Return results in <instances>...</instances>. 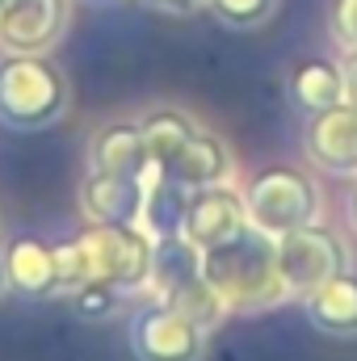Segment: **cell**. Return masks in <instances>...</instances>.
Returning <instances> with one entry per match:
<instances>
[{
	"mask_svg": "<svg viewBox=\"0 0 357 361\" xmlns=\"http://www.w3.org/2000/svg\"><path fill=\"white\" fill-rule=\"evenodd\" d=\"M152 277V235L139 223H89L76 240L55 244V286L139 290Z\"/></svg>",
	"mask_w": 357,
	"mask_h": 361,
	"instance_id": "6da1fadb",
	"label": "cell"
},
{
	"mask_svg": "<svg viewBox=\"0 0 357 361\" xmlns=\"http://www.w3.org/2000/svg\"><path fill=\"white\" fill-rule=\"evenodd\" d=\"M202 277L223 294V302L231 311H257L286 294L282 273H277L273 235H265L253 223L240 235H231L214 248H202Z\"/></svg>",
	"mask_w": 357,
	"mask_h": 361,
	"instance_id": "7a4b0ae2",
	"label": "cell"
},
{
	"mask_svg": "<svg viewBox=\"0 0 357 361\" xmlns=\"http://www.w3.org/2000/svg\"><path fill=\"white\" fill-rule=\"evenodd\" d=\"M68 105V80L42 55H8L0 59V122L34 130L59 118Z\"/></svg>",
	"mask_w": 357,
	"mask_h": 361,
	"instance_id": "3957f363",
	"label": "cell"
},
{
	"mask_svg": "<svg viewBox=\"0 0 357 361\" xmlns=\"http://www.w3.org/2000/svg\"><path fill=\"white\" fill-rule=\"evenodd\" d=\"M273 252H277V273H282L286 294H311L328 277L349 269V252L341 235L320 223H303V227L273 235Z\"/></svg>",
	"mask_w": 357,
	"mask_h": 361,
	"instance_id": "277c9868",
	"label": "cell"
},
{
	"mask_svg": "<svg viewBox=\"0 0 357 361\" xmlns=\"http://www.w3.org/2000/svg\"><path fill=\"white\" fill-rule=\"evenodd\" d=\"M244 206H248V223L253 227H261L265 235H282L290 227L315 223L320 193L298 169L273 164V169L253 177L248 193H244Z\"/></svg>",
	"mask_w": 357,
	"mask_h": 361,
	"instance_id": "5b68a950",
	"label": "cell"
},
{
	"mask_svg": "<svg viewBox=\"0 0 357 361\" xmlns=\"http://www.w3.org/2000/svg\"><path fill=\"white\" fill-rule=\"evenodd\" d=\"M131 341H135V353L143 361H198L202 345H206V332L193 319H185L181 311H173L164 298H156L152 307H143L135 315Z\"/></svg>",
	"mask_w": 357,
	"mask_h": 361,
	"instance_id": "8992f818",
	"label": "cell"
},
{
	"mask_svg": "<svg viewBox=\"0 0 357 361\" xmlns=\"http://www.w3.org/2000/svg\"><path fill=\"white\" fill-rule=\"evenodd\" d=\"M248 227V206L236 189L227 185H206V189H193L189 193V206H185V223H181V235L193 240L198 248H214L231 235H240Z\"/></svg>",
	"mask_w": 357,
	"mask_h": 361,
	"instance_id": "52a82bcc",
	"label": "cell"
},
{
	"mask_svg": "<svg viewBox=\"0 0 357 361\" xmlns=\"http://www.w3.org/2000/svg\"><path fill=\"white\" fill-rule=\"evenodd\" d=\"M307 156L337 177H357V105L337 101L320 114H311L307 126Z\"/></svg>",
	"mask_w": 357,
	"mask_h": 361,
	"instance_id": "ba28073f",
	"label": "cell"
},
{
	"mask_svg": "<svg viewBox=\"0 0 357 361\" xmlns=\"http://www.w3.org/2000/svg\"><path fill=\"white\" fill-rule=\"evenodd\" d=\"M68 25V0H8L0 13V42L17 55L47 51Z\"/></svg>",
	"mask_w": 357,
	"mask_h": 361,
	"instance_id": "9c48e42d",
	"label": "cell"
},
{
	"mask_svg": "<svg viewBox=\"0 0 357 361\" xmlns=\"http://www.w3.org/2000/svg\"><path fill=\"white\" fill-rule=\"evenodd\" d=\"M143 177H118V173H92L80 185V206L89 223H139L143 210Z\"/></svg>",
	"mask_w": 357,
	"mask_h": 361,
	"instance_id": "30bf717a",
	"label": "cell"
},
{
	"mask_svg": "<svg viewBox=\"0 0 357 361\" xmlns=\"http://www.w3.org/2000/svg\"><path fill=\"white\" fill-rule=\"evenodd\" d=\"M89 169L92 173H118V177H147L152 160H147L139 122H114V126H105L89 147Z\"/></svg>",
	"mask_w": 357,
	"mask_h": 361,
	"instance_id": "8fae6325",
	"label": "cell"
},
{
	"mask_svg": "<svg viewBox=\"0 0 357 361\" xmlns=\"http://www.w3.org/2000/svg\"><path fill=\"white\" fill-rule=\"evenodd\" d=\"M227 169H231V160H227V147L219 143V139H210V135H193L185 147H181L177 156L156 173V177H169L185 185L189 193L193 189H206V185H219V180L227 177Z\"/></svg>",
	"mask_w": 357,
	"mask_h": 361,
	"instance_id": "7c38bea8",
	"label": "cell"
},
{
	"mask_svg": "<svg viewBox=\"0 0 357 361\" xmlns=\"http://www.w3.org/2000/svg\"><path fill=\"white\" fill-rule=\"evenodd\" d=\"M4 273H8V286L38 298V294H51L59 290L55 286V244L47 240H34V235H21L4 248Z\"/></svg>",
	"mask_w": 357,
	"mask_h": 361,
	"instance_id": "4fadbf2b",
	"label": "cell"
},
{
	"mask_svg": "<svg viewBox=\"0 0 357 361\" xmlns=\"http://www.w3.org/2000/svg\"><path fill=\"white\" fill-rule=\"evenodd\" d=\"M303 302H307V315H311L315 328L337 332V336L357 332V273L345 269L337 277H328L324 286L303 294Z\"/></svg>",
	"mask_w": 357,
	"mask_h": 361,
	"instance_id": "5bb4252c",
	"label": "cell"
},
{
	"mask_svg": "<svg viewBox=\"0 0 357 361\" xmlns=\"http://www.w3.org/2000/svg\"><path fill=\"white\" fill-rule=\"evenodd\" d=\"M202 273V248L185 235H156L152 240V286H156V298L173 294L177 286H185L189 277Z\"/></svg>",
	"mask_w": 357,
	"mask_h": 361,
	"instance_id": "9a60e30c",
	"label": "cell"
},
{
	"mask_svg": "<svg viewBox=\"0 0 357 361\" xmlns=\"http://www.w3.org/2000/svg\"><path fill=\"white\" fill-rule=\"evenodd\" d=\"M290 92L307 114H320V109L345 101V72L332 59H303L290 76Z\"/></svg>",
	"mask_w": 357,
	"mask_h": 361,
	"instance_id": "2e32d148",
	"label": "cell"
},
{
	"mask_svg": "<svg viewBox=\"0 0 357 361\" xmlns=\"http://www.w3.org/2000/svg\"><path fill=\"white\" fill-rule=\"evenodd\" d=\"M185 206H189V189L177 185L169 177H156L143 193V210H139V223L143 231L156 240V235H181V223H185Z\"/></svg>",
	"mask_w": 357,
	"mask_h": 361,
	"instance_id": "e0dca14e",
	"label": "cell"
},
{
	"mask_svg": "<svg viewBox=\"0 0 357 361\" xmlns=\"http://www.w3.org/2000/svg\"><path fill=\"white\" fill-rule=\"evenodd\" d=\"M139 135H143V147H147V160H152V173H160L181 147L198 135L193 122L177 114V109H152L143 122H139Z\"/></svg>",
	"mask_w": 357,
	"mask_h": 361,
	"instance_id": "ac0fdd59",
	"label": "cell"
},
{
	"mask_svg": "<svg viewBox=\"0 0 357 361\" xmlns=\"http://www.w3.org/2000/svg\"><path fill=\"white\" fill-rule=\"evenodd\" d=\"M164 302H169L173 311H181L185 319H193L202 332H210L223 315H231V307L223 302V294H219L202 273H198V277H189L185 286H177L173 294H164Z\"/></svg>",
	"mask_w": 357,
	"mask_h": 361,
	"instance_id": "d6986e66",
	"label": "cell"
},
{
	"mask_svg": "<svg viewBox=\"0 0 357 361\" xmlns=\"http://www.w3.org/2000/svg\"><path fill=\"white\" fill-rule=\"evenodd\" d=\"M210 4V13L219 17V21H227V25H240V30H248V25H261L269 13L277 8V0H206Z\"/></svg>",
	"mask_w": 357,
	"mask_h": 361,
	"instance_id": "ffe728a7",
	"label": "cell"
},
{
	"mask_svg": "<svg viewBox=\"0 0 357 361\" xmlns=\"http://www.w3.org/2000/svg\"><path fill=\"white\" fill-rule=\"evenodd\" d=\"M76 294V307L89 315V319H105L109 311H114V302H118V290H109V286H80V290H72Z\"/></svg>",
	"mask_w": 357,
	"mask_h": 361,
	"instance_id": "44dd1931",
	"label": "cell"
},
{
	"mask_svg": "<svg viewBox=\"0 0 357 361\" xmlns=\"http://www.w3.org/2000/svg\"><path fill=\"white\" fill-rule=\"evenodd\" d=\"M332 34L341 47L357 51V0H332Z\"/></svg>",
	"mask_w": 357,
	"mask_h": 361,
	"instance_id": "7402d4cb",
	"label": "cell"
},
{
	"mask_svg": "<svg viewBox=\"0 0 357 361\" xmlns=\"http://www.w3.org/2000/svg\"><path fill=\"white\" fill-rule=\"evenodd\" d=\"M341 72H345V101L357 105V51H349V55L341 59Z\"/></svg>",
	"mask_w": 357,
	"mask_h": 361,
	"instance_id": "603a6c76",
	"label": "cell"
},
{
	"mask_svg": "<svg viewBox=\"0 0 357 361\" xmlns=\"http://www.w3.org/2000/svg\"><path fill=\"white\" fill-rule=\"evenodd\" d=\"M147 8H160V13H173V17H185V13H193L202 0H143Z\"/></svg>",
	"mask_w": 357,
	"mask_h": 361,
	"instance_id": "cb8c5ba5",
	"label": "cell"
},
{
	"mask_svg": "<svg viewBox=\"0 0 357 361\" xmlns=\"http://www.w3.org/2000/svg\"><path fill=\"white\" fill-rule=\"evenodd\" d=\"M8 286V273H4V252H0V290Z\"/></svg>",
	"mask_w": 357,
	"mask_h": 361,
	"instance_id": "d4e9b609",
	"label": "cell"
},
{
	"mask_svg": "<svg viewBox=\"0 0 357 361\" xmlns=\"http://www.w3.org/2000/svg\"><path fill=\"white\" fill-rule=\"evenodd\" d=\"M349 206H353V227H357V189H353V202Z\"/></svg>",
	"mask_w": 357,
	"mask_h": 361,
	"instance_id": "484cf974",
	"label": "cell"
},
{
	"mask_svg": "<svg viewBox=\"0 0 357 361\" xmlns=\"http://www.w3.org/2000/svg\"><path fill=\"white\" fill-rule=\"evenodd\" d=\"M89 4H114V0H89Z\"/></svg>",
	"mask_w": 357,
	"mask_h": 361,
	"instance_id": "4316f807",
	"label": "cell"
},
{
	"mask_svg": "<svg viewBox=\"0 0 357 361\" xmlns=\"http://www.w3.org/2000/svg\"><path fill=\"white\" fill-rule=\"evenodd\" d=\"M4 4H8V0H0V13H4Z\"/></svg>",
	"mask_w": 357,
	"mask_h": 361,
	"instance_id": "83f0119b",
	"label": "cell"
}]
</instances>
